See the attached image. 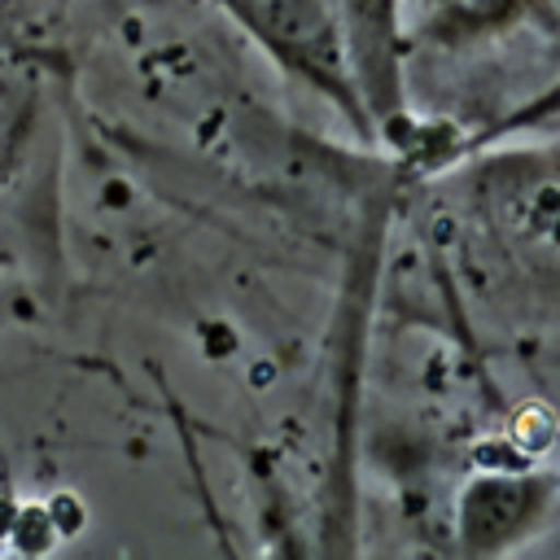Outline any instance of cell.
Returning a JSON list of instances; mask_svg holds the SVG:
<instances>
[{
    "label": "cell",
    "instance_id": "cell-1",
    "mask_svg": "<svg viewBox=\"0 0 560 560\" xmlns=\"http://www.w3.org/2000/svg\"><path fill=\"white\" fill-rule=\"evenodd\" d=\"M280 70L363 122L359 57L346 0H214Z\"/></svg>",
    "mask_w": 560,
    "mask_h": 560
}]
</instances>
